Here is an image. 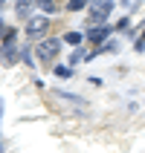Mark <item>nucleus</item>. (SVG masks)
I'll return each instance as SVG.
<instances>
[{"mask_svg": "<svg viewBox=\"0 0 145 153\" xmlns=\"http://www.w3.org/2000/svg\"><path fill=\"white\" fill-rule=\"evenodd\" d=\"M17 32L15 29H9L6 35H3V46H0V58H3V64L6 67H15L17 58H20V49H17Z\"/></svg>", "mask_w": 145, "mask_h": 153, "instance_id": "nucleus-1", "label": "nucleus"}, {"mask_svg": "<svg viewBox=\"0 0 145 153\" xmlns=\"http://www.w3.org/2000/svg\"><path fill=\"white\" fill-rule=\"evenodd\" d=\"M61 43H64V38H44V41H38V43H35V55H38V61H52L61 52Z\"/></svg>", "mask_w": 145, "mask_h": 153, "instance_id": "nucleus-2", "label": "nucleus"}, {"mask_svg": "<svg viewBox=\"0 0 145 153\" xmlns=\"http://www.w3.org/2000/svg\"><path fill=\"white\" fill-rule=\"evenodd\" d=\"M110 9H113L110 0H93V3H90V23H93V26L107 23V15H110Z\"/></svg>", "mask_w": 145, "mask_h": 153, "instance_id": "nucleus-3", "label": "nucleus"}, {"mask_svg": "<svg viewBox=\"0 0 145 153\" xmlns=\"http://www.w3.org/2000/svg\"><path fill=\"white\" fill-rule=\"evenodd\" d=\"M47 26H50L47 17H44V15H35V17H29V23H26V35H29V38H38V35L47 32Z\"/></svg>", "mask_w": 145, "mask_h": 153, "instance_id": "nucleus-4", "label": "nucleus"}, {"mask_svg": "<svg viewBox=\"0 0 145 153\" xmlns=\"http://www.w3.org/2000/svg\"><path fill=\"white\" fill-rule=\"evenodd\" d=\"M107 35H110V26H93V29H87V41H107Z\"/></svg>", "mask_w": 145, "mask_h": 153, "instance_id": "nucleus-5", "label": "nucleus"}, {"mask_svg": "<svg viewBox=\"0 0 145 153\" xmlns=\"http://www.w3.org/2000/svg\"><path fill=\"white\" fill-rule=\"evenodd\" d=\"M29 9H32V0H17V17H29Z\"/></svg>", "mask_w": 145, "mask_h": 153, "instance_id": "nucleus-6", "label": "nucleus"}, {"mask_svg": "<svg viewBox=\"0 0 145 153\" xmlns=\"http://www.w3.org/2000/svg\"><path fill=\"white\" fill-rule=\"evenodd\" d=\"M81 41H84L81 32H67V35H64V43H73V46H76V43H81Z\"/></svg>", "mask_w": 145, "mask_h": 153, "instance_id": "nucleus-7", "label": "nucleus"}, {"mask_svg": "<svg viewBox=\"0 0 145 153\" xmlns=\"http://www.w3.org/2000/svg\"><path fill=\"white\" fill-rule=\"evenodd\" d=\"M84 6H90V0H70V3H67L70 12H81Z\"/></svg>", "mask_w": 145, "mask_h": 153, "instance_id": "nucleus-8", "label": "nucleus"}, {"mask_svg": "<svg viewBox=\"0 0 145 153\" xmlns=\"http://www.w3.org/2000/svg\"><path fill=\"white\" fill-rule=\"evenodd\" d=\"M35 3H38L44 12H55V0H35Z\"/></svg>", "mask_w": 145, "mask_h": 153, "instance_id": "nucleus-9", "label": "nucleus"}, {"mask_svg": "<svg viewBox=\"0 0 145 153\" xmlns=\"http://www.w3.org/2000/svg\"><path fill=\"white\" fill-rule=\"evenodd\" d=\"M52 72H55L58 78H70V75H73V69H70V67H55Z\"/></svg>", "mask_w": 145, "mask_h": 153, "instance_id": "nucleus-10", "label": "nucleus"}, {"mask_svg": "<svg viewBox=\"0 0 145 153\" xmlns=\"http://www.w3.org/2000/svg\"><path fill=\"white\" fill-rule=\"evenodd\" d=\"M81 58H87V55H84V49H76V52H73V58H70V61H73V64H78V61H81Z\"/></svg>", "mask_w": 145, "mask_h": 153, "instance_id": "nucleus-11", "label": "nucleus"}, {"mask_svg": "<svg viewBox=\"0 0 145 153\" xmlns=\"http://www.w3.org/2000/svg\"><path fill=\"white\" fill-rule=\"evenodd\" d=\"M119 3H122L125 9H137V6H139V0H119Z\"/></svg>", "mask_w": 145, "mask_h": 153, "instance_id": "nucleus-12", "label": "nucleus"}, {"mask_svg": "<svg viewBox=\"0 0 145 153\" xmlns=\"http://www.w3.org/2000/svg\"><path fill=\"white\" fill-rule=\"evenodd\" d=\"M20 58H23L26 64H32V52H29V49H23V52H20Z\"/></svg>", "mask_w": 145, "mask_h": 153, "instance_id": "nucleus-13", "label": "nucleus"}, {"mask_svg": "<svg viewBox=\"0 0 145 153\" xmlns=\"http://www.w3.org/2000/svg\"><path fill=\"white\" fill-rule=\"evenodd\" d=\"M9 32V29H6V26H3V20H0V38H3V35H6Z\"/></svg>", "mask_w": 145, "mask_h": 153, "instance_id": "nucleus-14", "label": "nucleus"}, {"mask_svg": "<svg viewBox=\"0 0 145 153\" xmlns=\"http://www.w3.org/2000/svg\"><path fill=\"white\" fill-rule=\"evenodd\" d=\"M0 119H3V98H0Z\"/></svg>", "mask_w": 145, "mask_h": 153, "instance_id": "nucleus-15", "label": "nucleus"}, {"mask_svg": "<svg viewBox=\"0 0 145 153\" xmlns=\"http://www.w3.org/2000/svg\"><path fill=\"white\" fill-rule=\"evenodd\" d=\"M139 41H145V32H142V38H139Z\"/></svg>", "mask_w": 145, "mask_h": 153, "instance_id": "nucleus-16", "label": "nucleus"}]
</instances>
